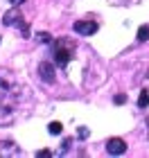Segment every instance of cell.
I'll return each mask as SVG.
<instances>
[{"label":"cell","mask_w":149,"mask_h":158,"mask_svg":"<svg viewBox=\"0 0 149 158\" xmlns=\"http://www.w3.org/2000/svg\"><path fill=\"white\" fill-rule=\"evenodd\" d=\"M25 86L7 68H0V127H7L16 120L25 99Z\"/></svg>","instance_id":"1"},{"label":"cell","mask_w":149,"mask_h":158,"mask_svg":"<svg viewBox=\"0 0 149 158\" xmlns=\"http://www.w3.org/2000/svg\"><path fill=\"white\" fill-rule=\"evenodd\" d=\"M50 54H52V61H54L56 68H66L70 63V59H72V54H75L72 41H66V39L52 41V50H50Z\"/></svg>","instance_id":"2"},{"label":"cell","mask_w":149,"mask_h":158,"mask_svg":"<svg viewBox=\"0 0 149 158\" xmlns=\"http://www.w3.org/2000/svg\"><path fill=\"white\" fill-rule=\"evenodd\" d=\"M2 25H7V27H16V30H20L23 39H30V25L25 23V18L20 16V11L16 9V7L2 16Z\"/></svg>","instance_id":"3"},{"label":"cell","mask_w":149,"mask_h":158,"mask_svg":"<svg viewBox=\"0 0 149 158\" xmlns=\"http://www.w3.org/2000/svg\"><path fill=\"white\" fill-rule=\"evenodd\" d=\"M72 30H75V34H79V36H93V34L99 30V25L95 20H77L72 25Z\"/></svg>","instance_id":"4"},{"label":"cell","mask_w":149,"mask_h":158,"mask_svg":"<svg viewBox=\"0 0 149 158\" xmlns=\"http://www.w3.org/2000/svg\"><path fill=\"white\" fill-rule=\"evenodd\" d=\"M23 156L20 147L11 140H0V158H18Z\"/></svg>","instance_id":"5"},{"label":"cell","mask_w":149,"mask_h":158,"mask_svg":"<svg viewBox=\"0 0 149 158\" xmlns=\"http://www.w3.org/2000/svg\"><path fill=\"white\" fill-rule=\"evenodd\" d=\"M39 77H41V81H45V84H54L56 81V70H54V66L50 61H43L39 66Z\"/></svg>","instance_id":"6"},{"label":"cell","mask_w":149,"mask_h":158,"mask_svg":"<svg viewBox=\"0 0 149 158\" xmlns=\"http://www.w3.org/2000/svg\"><path fill=\"white\" fill-rule=\"evenodd\" d=\"M106 152H109L111 156H122L126 152V145L122 138H109L106 140Z\"/></svg>","instance_id":"7"},{"label":"cell","mask_w":149,"mask_h":158,"mask_svg":"<svg viewBox=\"0 0 149 158\" xmlns=\"http://www.w3.org/2000/svg\"><path fill=\"white\" fill-rule=\"evenodd\" d=\"M138 106H140V109H147V106H149V90H147V88H145V90H140Z\"/></svg>","instance_id":"8"},{"label":"cell","mask_w":149,"mask_h":158,"mask_svg":"<svg viewBox=\"0 0 149 158\" xmlns=\"http://www.w3.org/2000/svg\"><path fill=\"white\" fill-rule=\"evenodd\" d=\"M138 41H140V43L149 41V25H140V27H138Z\"/></svg>","instance_id":"9"},{"label":"cell","mask_w":149,"mask_h":158,"mask_svg":"<svg viewBox=\"0 0 149 158\" xmlns=\"http://www.w3.org/2000/svg\"><path fill=\"white\" fill-rule=\"evenodd\" d=\"M48 131L52 133V135H59L61 131H63V124L61 122H50V127H48Z\"/></svg>","instance_id":"10"},{"label":"cell","mask_w":149,"mask_h":158,"mask_svg":"<svg viewBox=\"0 0 149 158\" xmlns=\"http://www.w3.org/2000/svg\"><path fill=\"white\" fill-rule=\"evenodd\" d=\"M36 41H39V43H52V36H50L48 32H39V34H36Z\"/></svg>","instance_id":"11"},{"label":"cell","mask_w":149,"mask_h":158,"mask_svg":"<svg viewBox=\"0 0 149 158\" xmlns=\"http://www.w3.org/2000/svg\"><path fill=\"white\" fill-rule=\"evenodd\" d=\"M88 135H90V131H88L86 127H79V129H77V138H79V140H86Z\"/></svg>","instance_id":"12"},{"label":"cell","mask_w":149,"mask_h":158,"mask_svg":"<svg viewBox=\"0 0 149 158\" xmlns=\"http://www.w3.org/2000/svg\"><path fill=\"white\" fill-rule=\"evenodd\" d=\"M113 102H115V104H124L126 102V95H124V93H120V95L113 97Z\"/></svg>","instance_id":"13"},{"label":"cell","mask_w":149,"mask_h":158,"mask_svg":"<svg viewBox=\"0 0 149 158\" xmlns=\"http://www.w3.org/2000/svg\"><path fill=\"white\" fill-rule=\"evenodd\" d=\"M36 156H39V158H43V156H52V152H50V149H41V152H36Z\"/></svg>","instance_id":"14"},{"label":"cell","mask_w":149,"mask_h":158,"mask_svg":"<svg viewBox=\"0 0 149 158\" xmlns=\"http://www.w3.org/2000/svg\"><path fill=\"white\" fill-rule=\"evenodd\" d=\"M9 2H11V5H14V7H18V5H20V2H25V0H9Z\"/></svg>","instance_id":"15"},{"label":"cell","mask_w":149,"mask_h":158,"mask_svg":"<svg viewBox=\"0 0 149 158\" xmlns=\"http://www.w3.org/2000/svg\"><path fill=\"white\" fill-rule=\"evenodd\" d=\"M147 135H149V129H147Z\"/></svg>","instance_id":"16"}]
</instances>
